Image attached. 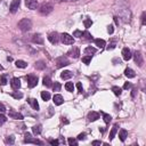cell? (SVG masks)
I'll return each mask as SVG.
<instances>
[{
    "instance_id": "obj_1",
    "label": "cell",
    "mask_w": 146,
    "mask_h": 146,
    "mask_svg": "<svg viewBox=\"0 0 146 146\" xmlns=\"http://www.w3.org/2000/svg\"><path fill=\"white\" fill-rule=\"evenodd\" d=\"M115 12L122 18L123 22H130L131 12L129 9V4L126 0H116L115 1Z\"/></svg>"
},
{
    "instance_id": "obj_2",
    "label": "cell",
    "mask_w": 146,
    "mask_h": 146,
    "mask_svg": "<svg viewBox=\"0 0 146 146\" xmlns=\"http://www.w3.org/2000/svg\"><path fill=\"white\" fill-rule=\"evenodd\" d=\"M18 27H20V30L23 31V32H27L32 27V22L29 18H23V20H21L18 22Z\"/></svg>"
},
{
    "instance_id": "obj_3",
    "label": "cell",
    "mask_w": 146,
    "mask_h": 146,
    "mask_svg": "<svg viewBox=\"0 0 146 146\" xmlns=\"http://www.w3.org/2000/svg\"><path fill=\"white\" fill-rule=\"evenodd\" d=\"M53 9H54V6H53L52 4H49V3H43L39 7V13L41 14V15L46 16V15H49L50 13L53 12Z\"/></svg>"
},
{
    "instance_id": "obj_4",
    "label": "cell",
    "mask_w": 146,
    "mask_h": 146,
    "mask_svg": "<svg viewBox=\"0 0 146 146\" xmlns=\"http://www.w3.org/2000/svg\"><path fill=\"white\" fill-rule=\"evenodd\" d=\"M60 37L64 45H73L74 43V38L72 37V35H70L69 33H62Z\"/></svg>"
},
{
    "instance_id": "obj_5",
    "label": "cell",
    "mask_w": 146,
    "mask_h": 146,
    "mask_svg": "<svg viewBox=\"0 0 146 146\" xmlns=\"http://www.w3.org/2000/svg\"><path fill=\"white\" fill-rule=\"evenodd\" d=\"M26 81H27V84L30 88H33L38 84V77L37 75H33V74H29L26 75Z\"/></svg>"
},
{
    "instance_id": "obj_6",
    "label": "cell",
    "mask_w": 146,
    "mask_h": 146,
    "mask_svg": "<svg viewBox=\"0 0 146 146\" xmlns=\"http://www.w3.org/2000/svg\"><path fill=\"white\" fill-rule=\"evenodd\" d=\"M134 60H135V63L138 65L139 67L143 66L144 64V58H143V55H141L140 52H135L134 54Z\"/></svg>"
},
{
    "instance_id": "obj_7",
    "label": "cell",
    "mask_w": 146,
    "mask_h": 146,
    "mask_svg": "<svg viewBox=\"0 0 146 146\" xmlns=\"http://www.w3.org/2000/svg\"><path fill=\"white\" fill-rule=\"evenodd\" d=\"M56 64H57V67H64V66L70 65V61L67 60L66 57L62 56V57L56 58Z\"/></svg>"
},
{
    "instance_id": "obj_8",
    "label": "cell",
    "mask_w": 146,
    "mask_h": 146,
    "mask_svg": "<svg viewBox=\"0 0 146 146\" xmlns=\"http://www.w3.org/2000/svg\"><path fill=\"white\" fill-rule=\"evenodd\" d=\"M20 5H21V0H14V1L10 4V7H9L10 13L15 14V13L18 10V8H20Z\"/></svg>"
},
{
    "instance_id": "obj_9",
    "label": "cell",
    "mask_w": 146,
    "mask_h": 146,
    "mask_svg": "<svg viewBox=\"0 0 146 146\" xmlns=\"http://www.w3.org/2000/svg\"><path fill=\"white\" fill-rule=\"evenodd\" d=\"M60 39H61V37H60V34L57 32H52L49 35H48V40H49L52 43H57V42L60 41Z\"/></svg>"
},
{
    "instance_id": "obj_10",
    "label": "cell",
    "mask_w": 146,
    "mask_h": 146,
    "mask_svg": "<svg viewBox=\"0 0 146 146\" xmlns=\"http://www.w3.org/2000/svg\"><path fill=\"white\" fill-rule=\"evenodd\" d=\"M25 6L29 9H37L38 0H25Z\"/></svg>"
},
{
    "instance_id": "obj_11",
    "label": "cell",
    "mask_w": 146,
    "mask_h": 146,
    "mask_svg": "<svg viewBox=\"0 0 146 146\" xmlns=\"http://www.w3.org/2000/svg\"><path fill=\"white\" fill-rule=\"evenodd\" d=\"M67 55H70L71 57H73V58H78L80 55V50L78 47H73L71 48V49L69 50V53H67Z\"/></svg>"
},
{
    "instance_id": "obj_12",
    "label": "cell",
    "mask_w": 146,
    "mask_h": 146,
    "mask_svg": "<svg viewBox=\"0 0 146 146\" xmlns=\"http://www.w3.org/2000/svg\"><path fill=\"white\" fill-rule=\"evenodd\" d=\"M122 57H123L124 61H129L132 57V55H131V52L129 48H123L122 49Z\"/></svg>"
},
{
    "instance_id": "obj_13",
    "label": "cell",
    "mask_w": 146,
    "mask_h": 146,
    "mask_svg": "<svg viewBox=\"0 0 146 146\" xmlns=\"http://www.w3.org/2000/svg\"><path fill=\"white\" fill-rule=\"evenodd\" d=\"M9 116L12 118V119H15V120H22L23 119V115L21 113H18V112H15L13 111V110H9Z\"/></svg>"
},
{
    "instance_id": "obj_14",
    "label": "cell",
    "mask_w": 146,
    "mask_h": 146,
    "mask_svg": "<svg viewBox=\"0 0 146 146\" xmlns=\"http://www.w3.org/2000/svg\"><path fill=\"white\" fill-rule=\"evenodd\" d=\"M53 101H54L55 105H62L63 103H64V98H63L62 95H55L54 97H53Z\"/></svg>"
},
{
    "instance_id": "obj_15",
    "label": "cell",
    "mask_w": 146,
    "mask_h": 146,
    "mask_svg": "<svg viewBox=\"0 0 146 146\" xmlns=\"http://www.w3.org/2000/svg\"><path fill=\"white\" fill-rule=\"evenodd\" d=\"M98 119H99V113H97V112H90L88 114V121L89 122H94Z\"/></svg>"
},
{
    "instance_id": "obj_16",
    "label": "cell",
    "mask_w": 146,
    "mask_h": 146,
    "mask_svg": "<svg viewBox=\"0 0 146 146\" xmlns=\"http://www.w3.org/2000/svg\"><path fill=\"white\" fill-rule=\"evenodd\" d=\"M10 83H12V87L14 89H20L21 88V80L18 78H13Z\"/></svg>"
},
{
    "instance_id": "obj_17",
    "label": "cell",
    "mask_w": 146,
    "mask_h": 146,
    "mask_svg": "<svg viewBox=\"0 0 146 146\" xmlns=\"http://www.w3.org/2000/svg\"><path fill=\"white\" fill-rule=\"evenodd\" d=\"M32 41L34 42V43H37V45H42V43H43V38L40 34H34L32 37Z\"/></svg>"
},
{
    "instance_id": "obj_18",
    "label": "cell",
    "mask_w": 146,
    "mask_h": 146,
    "mask_svg": "<svg viewBox=\"0 0 146 146\" xmlns=\"http://www.w3.org/2000/svg\"><path fill=\"white\" fill-rule=\"evenodd\" d=\"M25 143H31V144H38V145H42V141L39 140V139H34V138H31V137H27V138L24 139Z\"/></svg>"
},
{
    "instance_id": "obj_19",
    "label": "cell",
    "mask_w": 146,
    "mask_h": 146,
    "mask_svg": "<svg viewBox=\"0 0 146 146\" xmlns=\"http://www.w3.org/2000/svg\"><path fill=\"white\" fill-rule=\"evenodd\" d=\"M34 67L37 70H45L46 69V63L43 62V61H38V62H35V64H34Z\"/></svg>"
},
{
    "instance_id": "obj_20",
    "label": "cell",
    "mask_w": 146,
    "mask_h": 146,
    "mask_svg": "<svg viewBox=\"0 0 146 146\" xmlns=\"http://www.w3.org/2000/svg\"><path fill=\"white\" fill-rule=\"evenodd\" d=\"M29 104L31 105V106H32V109L33 110H39V104H38V102H37V99H34V98H30L29 99Z\"/></svg>"
},
{
    "instance_id": "obj_21",
    "label": "cell",
    "mask_w": 146,
    "mask_h": 146,
    "mask_svg": "<svg viewBox=\"0 0 146 146\" xmlns=\"http://www.w3.org/2000/svg\"><path fill=\"white\" fill-rule=\"evenodd\" d=\"M124 74H126L127 78H129V79H131V78H135V72L132 71L131 69H129V67H127L126 70H124Z\"/></svg>"
},
{
    "instance_id": "obj_22",
    "label": "cell",
    "mask_w": 146,
    "mask_h": 146,
    "mask_svg": "<svg viewBox=\"0 0 146 146\" xmlns=\"http://www.w3.org/2000/svg\"><path fill=\"white\" fill-rule=\"evenodd\" d=\"M119 137H120V140H121V141L126 140V138L128 137V132H127V130L121 129V130H120V134H119Z\"/></svg>"
},
{
    "instance_id": "obj_23",
    "label": "cell",
    "mask_w": 146,
    "mask_h": 146,
    "mask_svg": "<svg viewBox=\"0 0 146 146\" xmlns=\"http://www.w3.org/2000/svg\"><path fill=\"white\" fill-rule=\"evenodd\" d=\"M118 124H114L113 126V128H112V130H111V132H110V140H112V139L114 138V137H115V134H116V131H118Z\"/></svg>"
},
{
    "instance_id": "obj_24",
    "label": "cell",
    "mask_w": 146,
    "mask_h": 146,
    "mask_svg": "<svg viewBox=\"0 0 146 146\" xmlns=\"http://www.w3.org/2000/svg\"><path fill=\"white\" fill-rule=\"evenodd\" d=\"M61 78H62L63 80L70 79V78H72V72H70V71H64V72H62V74H61Z\"/></svg>"
},
{
    "instance_id": "obj_25",
    "label": "cell",
    "mask_w": 146,
    "mask_h": 146,
    "mask_svg": "<svg viewBox=\"0 0 146 146\" xmlns=\"http://www.w3.org/2000/svg\"><path fill=\"white\" fill-rule=\"evenodd\" d=\"M95 43H96V46L99 47V48H104L105 45H106L105 40H103V39H96L95 40Z\"/></svg>"
},
{
    "instance_id": "obj_26",
    "label": "cell",
    "mask_w": 146,
    "mask_h": 146,
    "mask_svg": "<svg viewBox=\"0 0 146 146\" xmlns=\"http://www.w3.org/2000/svg\"><path fill=\"white\" fill-rule=\"evenodd\" d=\"M42 83H43V86H46V87H52L53 86V84H52V79H50L48 75L43 78V80H42Z\"/></svg>"
},
{
    "instance_id": "obj_27",
    "label": "cell",
    "mask_w": 146,
    "mask_h": 146,
    "mask_svg": "<svg viewBox=\"0 0 146 146\" xmlns=\"http://www.w3.org/2000/svg\"><path fill=\"white\" fill-rule=\"evenodd\" d=\"M82 39L84 40H88V41H90V40H92V35L90 34L88 31H84V32H82Z\"/></svg>"
},
{
    "instance_id": "obj_28",
    "label": "cell",
    "mask_w": 146,
    "mask_h": 146,
    "mask_svg": "<svg viewBox=\"0 0 146 146\" xmlns=\"http://www.w3.org/2000/svg\"><path fill=\"white\" fill-rule=\"evenodd\" d=\"M32 131L34 135H40L41 134V126L40 124H37V126H33L32 127Z\"/></svg>"
},
{
    "instance_id": "obj_29",
    "label": "cell",
    "mask_w": 146,
    "mask_h": 146,
    "mask_svg": "<svg viewBox=\"0 0 146 146\" xmlns=\"http://www.w3.org/2000/svg\"><path fill=\"white\" fill-rule=\"evenodd\" d=\"M5 141H6V144H9V145H13V144L15 143V136H13V135H10V136L6 137Z\"/></svg>"
},
{
    "instance_id": "obj_30",
    "label": "cell",
    "mask_w": 146,
    "mask_h": 146,
    "mask_svg": "<svg viewBox=\"0 0 146 146\" xmlns=\"http://www.w3.org/2000/svg\"><path fill=\"white\" fill-rule=\"evenodd\" d=\"M112 91L114 92V95H115V96H120V95H121V92H122V89L120 88V87L114 86L113 88H112Z\"/></svg>"
},
{
    "instance_id": "obj_31",
    "label": "cell",
    "mask_w": 146,
    "mask_h": 146,
    "mask_svg": "<svg viewBox=\"0 0 146 146\" xmlns=\"http://www.w3.org/2000/svg\"><path fill=\"white\" fill-rule=\"evenodd\" d=\"M16 66L20 67V69H25L27 66V63L24 61H16Z\"/></svg>"
},
{
    "instance_id": "obj_32",
    "label": "cell",
    "mask_w": 146,
    "mask_h": 146,
    "mask_svg": "<svg viewBox=\"0 0 146 146\" xmlns=\"http://www.w3.org/2000/svg\"><path fill=\"white\" fill-rule=\"evenodd\" d=\"M95 53H96V49L94 47H90V46L84 49V54L86 55H91V54H95Z\"/></svg>"
},
{
    "instance_id": "obj_33",
    "label": "cell",
    "mask_w": 146,
    "mask_h": 146,
    "mask_svg": "<svg viewBox=\"0 0 146 146\" xmlns=\"http://www.w3.org/2000/svg\"><path fill=\"white\" fill-rule=\"evenodd\" d=\"M82 62L86 65H89V63L91 62V55H87V56L82 57Z\"/></svg>"
},
{
    "instance_id": "obj_34",
    "label": "cell",
    "mask_w": 146,
    "mask_h": 146,
    "mask_svg": "<svg viewBox=\"0 0 146 146\" xmlns=\"http://www.w3.org/2000/svg\"><path fill=\"white\" fill-rule=\"evenodd\" d=\"M65 89H66L67 91H73L74 84L72 83V82H66V83H65Z\"/></svg>"
},
{
    "instance_id": "obj_35",
    "label": "cell",
    "mask_w": 146,
    "mask_h": 146,
    "mask_svg": "<svg viewBox=\"0 0 146 146\" xmlns=\"http://www.w3.org/2000/svg\"><path fill=\"white\" fill-rule=\"evenodd\" d=\"M41 98L43 101H49L50 99V94L48 91H42L41 92Z\"/></svg>"
},
{
    "instance_id": "obj_36",
    "label": "cell",
    "mask_w": 146,
    "mask_h": 146,
    "mask_svg": "<svg viewBox=\"0 0 146 146\" xmlns=\"http://www.w3.org/2000/svg\"><path fill=\"white\" fill-rule=\"evenodd\" d=\"M102 114H103V119H104L105 123H110L112 120V116L110 115V114H106V113H102Z\"/></svg>"
},
{
    "instance_id": "obj_37",
    "label": "cell",
    "mask_w": 146,
    "mask_h": 146,
    "mask_svg": "<svg viewBox=\"0 0 146 146\" xmlns=\"http://www.w3.org/2000/svg\"><path fill=\"white\" fill-rule=\"evenodd\" d=\"M61 87H62V86H61L60 82H56V81H55V83L53 84V89H54V91H60V90H61Z\"/></svg>"
},
{
    "instance_id": "obj_38",
    "label": "cell",
    "mask_w": 146,
    "mask_h": 146,
    "mask_svg": "<svg viewBox=\"0 0 146 146\" xmlns=\"http://www.w3.org/2000/svg\"><path fill=\"white\" fill-rule=\"evenodd\" d=\"M83 24H84V27H90L92 25L91 18H86V20H84V22H83Z\"/></svg>"
},
{
    "instance_id": "obj_39",
    "label": "cell",
    "mask_w": 146,
    "mask_h": 146,
    "mask_svg": "<svg viewBox=\"0 0 146 146\" xmlns=\"http://www.w3.org/2000/svg\"><path fill=\"white\" fill-rule=\"evenodd\" d=\"M67 143H69V145L71 146H77L78 145V140L74 138H69L67 139Z\"/></svg>"
},
{
    "instance_id": "obj_40",
    "label": "cell",
    "mask_w": 146,
    "mask_h": 146,
    "mask_svg": "<svg viewBox=\"0 0 146 146\" xmlns=\"http://www.w3.org/2000/svg\"><path fill=\"white\" fill-rule=\"evenodd\" d=\"M12 96L14 97L15 99H21L23 97V94H22V92H17V91H16V92H13Z\"/></svg>"
},
{
    "instance_id": "obj_41",
    "label": "cell",
    "mask_w": 146,
    "mask_h": 146,
    "mask_svg": "<svg viewBox=\"0 0 146 146\" xmlns=\"http://www.w3.org/2000/svg\"><path fill=\"white\" fill-rule=\"evenodd\" d=\"M0 84L1 86H6L7 84V78H6V75H3V77L0 78Z\"/></svg>"
},
{
    "instance_id": "obj_42",
    "label": "cell",
    "mask_w": 146,
    "mask_h": 146,
    "mask_svg": "<svg viewBox=\"0 0 146 146\" xmlns=\"http://www.w3.org/2000/svg\"><path fill=\"white\" fill-rule=\"evenodd\" d=\"M73 37H75V38H81L82 37V32L80 30H75L74 33H73Z\"/></svg>"
},
{
    "instance_id": "obj_43",
    "label": "cell",
    "mask_w": 146,
    "mask_h": 146,
    "mask_svg": "<svg viewBox=\"0 0 146 146\" xmlns=\"http://www.w3.org/2000/svg\"><path fill=\"white\" fill-rule=\"evenodd\" d=\"M7 121V119H6V116L4 115V114H0V126H3L5 122Z\"/></svg>"
},
{
    "instance_id": "obj_44",
    "label": "cell",
    "mask_w": 146,
    "mask_h": 146,
    "mask_svg": "<svg viewBox=\"0 0 146 146\" xmlns=\"http://www.w3.org/2000/svg\"><path fill=\"white\" fill-rule=\"evenodd\" d=\"M141 24H143V25L146 24V13L145 12H144L143 15H141Z\"/></svg>"
},
{
    "instance_id": "obj_45",
    "label": "cell",
    "mask_w": 146,
    "mask_h": 146,
    "mask_svg": "<svg viewBox=\"0 0 146 146\" xmlns=\"http://www.w3.org/2000/svg\"><path fill=\"white\" fill-rule=\"evenodd\" d=\"M77 88H78V90H79V92L83 91V87H82L81 82H78V83H77Z\"/></svg>"
},
{
    "instance_id": "obj_46",
    "label": "cell",
    "mask_w": 146,
    "mask_h": 146,
    "mask_svg": "<svg viewBox=\"0 0 146 146\" xmlns=\"http://www.w3.org/2000/svg\"><path fill=\"white\" fill-rule=\"evenodd\" d=\"M84 139H86V134L84 132H82V134H80L78 136V140H84Z\"/></svg>"
},
{
    "instance_id": "obj_47",
    "label": "cell",
    "mask_w": 146,
    "mask_h": 146,
    "mask_svg": "<svg viewBox=\"0 0 146 146\" xmlns=\"http://www.w3.org/2000/svg\"><path fill=\"white\" fill-rule=\"evenodd\" d=\"M107 32H109L110 34H112V33L114 32V27H113V25H109V26H107Z\"/></svg>"
},
{
    "instance_id": "obj_48",
    "label": "cell",
    "mask_w": 146,
    "mask_h": 146,
    "mask_svg": "<svg viewBox=\"0 0 146 146\" xmlns=\"http://www.w3.org/2000/svg\"><path fill=\"white\" fill-rule=\"evenodd\" d=\"M52 145H54V146H57V145H60V141L57 140V139H52V140L49 141Z\"/></svg>"
},
{
    "instance_id": "obj_49",
    "label": "cell",
    "mask_w": 146,
    "mask_h": 146,
    "mask_svg": "<svg viewBox=\"0 0 146 146\" xmlns=\"http://www.w3.org/2000/svg\"><path fill=\"white\" fill-rule=\"evenodd\" d=\"M0 112H1V113L6 112V107H5V105H4L3 103H0Z\"/></svg>"
},
{
    "instance_id": "obj_50",
    "label": "cell",
    "mask_w": 146,
    "mask_h": 146,
    "mask_svg": "<svg viewBox=\"0 0 146 146\" xmlns=\"http://www.w3.org/2000/svg\"><path fill=\"white\" fill-rule=\"evenodd\" d=\"M115 42H113V43H111V45L109 46V47H107V50H112V49H114V48H115Z\"/></svg>"
},
{
    "instance_id": "obj_51",
    "label": "cell",
    "mask_w": 146,
    "mask_h": 146,
    "mask_svg": "<svg viewBox=\"0 0 146 146\" xmlns=\"http://www.w3.org/2000/svg\"><path fill=\"white\" fill-rule=\"evenodd\" d=\"M130 87H131L130 82H126V83H124V86H123V89H129Z\"/></svg>"
},
{
    "instance_id": "obj_52",
    "label": "cell",
    "mask_w": 146,
    "mask_h": 146,
    "mask_svg": "<svg viewBox=\"0 0 146 146\" xmlns=\"http://www.w3.org/2000/svg\"><path fill=\"white\" fill-rule=\"evenodd\" d=\"M112 62H113L115 65H116V64H121V60H119V58H114V60L112 61Z\"/></svg>"
},
{
    "instance_id": "obj_53",
    "label": "cell",
    "mask_w": 146,
    "mask_h": 146,
    "mask_svg": "<svg viewBox=\"0 0 146 146\" xmlns=\"http://www.w3.org/2000/svg\"><path fill=\"white\" fill-rule=\"evenodd\" d=\"M101 144H102L101 140H94L92 141V145L94 146H98V145H101Z\"/></svg>"
},
{
    "instance_id": "obj_54",
    "label": "cell",
    "mask_w": 146,
    "mask_h": 146,
    "mask_svg": "<svg viewBox=\"0 0 146 146\" xmlns=\"http://www.w3.org/2000/svg\"><path fill=\"white\" fill-rule=\"evenodd\" d=\"M114 22H115L116 25H119L120 22H119V18H118V16H114Z\"/></svg>"
},
{
    "instance_id": "obj_55",
    "label": "cell",
    "mask_w": 146,
    "mask_h": 146,
    "mask_svg": "<svg viewBox=\"0 0 146 146\" xmlns=\"http://www.w3.org/2000/svg\"><path fill=\"white\" fill-rule=\"evenodd\" d=\"M62 122H63V123H65V124H67V123H69V120H66V118H64V116H63V118H62Z\"/></svg>"
},
{
    "instance_id": "obj_56",
    "label": "cell",
    "mask_w": 146,
    "mask_h": 146,
    "mask_svg": "<svg viewBox=\"0 0 146 146\" xmlns=\"http://www.w3.org/2000/svg\"><path fill=\"white\" fill-rule=\"evenodd\" d=\"M136 92H137V89H132V92H131V96L135 97L136 96Z\"/></svg>"
},
{
    "instance_id": "obj_57",
    "label": "cell",
    "mask_w": 146,
    "mask_h": 146,
    "mask_svg": "<svg viewBox=\"0 0 146 146\" xmlns=\"http://www.w3.org/2000/svg\"><path fill=\"white\" fill-rule=\"evenodd\" d=\"M99 131H101V132H104V131H105V129L103 128V127H101V128H99Z\"/></svg>"
},
{
    "instance_id": "obj_58",
    "label": "cell",
    "mask_w": 146,
    "mask_h": 146,
    "mask_svg": "<svg viewBox=\"0 0 146 146\" xmlns=\"http://www.w3.org/2000/svg\"><path fill=\"white\" fill-rule=\"evenodd\" d=\"M7 61H8V62H12V61H13V58H12V57H9V56H8V57H7Z\"/></svg>"
},
{
    "instance_id": "obj_59",
    "label": "cell",
    "mask_w": 146,
    "mask_h": 146,
    "mask_svg": "<svg viewBox=\"0 0 146 146\" xmlns=\"http://www.w3.org/2000/svg\"><path fill=\"white\" fill-rule=\"evenodd\" d=\"M61 1H78V0H61Z\"/></svg>"
}]
</instances>
